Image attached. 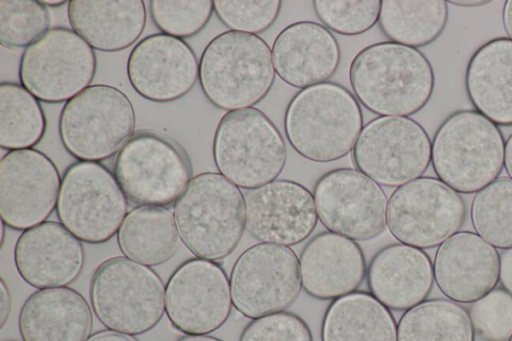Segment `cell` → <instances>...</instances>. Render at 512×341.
Returning <instances> with one entry per match:
<instances>
[{"label": "cell", "instance_id": "1", "mask_svg": "<svg viewBox=\"0 0 512 341\" xmlns=\"http://www.w3.org/2000/svg\"><path fill=\"white\" fill-rule=\"evenodd\" d=\"M349 81L354 96L379 116L408 117L422 110L435 86L433 67L418 49L383 41L353 58Z\"/></svg>", "mask_w": 512, "mask_h": 341}, {"label": "cell", "instance_id": "2", "mask_svg": "<svg viewBox=\"0 0 512 341\" xmlns=\"http://www.w3.org/2000/svg\"><path fill=\"white\" fill-rule=\"evenodd\" d=\"M362 128L358 100L346 87L332 81L299 90L284 114V132L291 147L317 163L345 157Z\"/></svg>", "mask_w": 512, "mask_h": 341}, {"label": "cell", "instance_id": "3", "mask_svg": "<svg viewBox=\"0 0 512 341\" xmlns=\"http://www.w3.org/2000/svg\"><path fill=\"white\" fill-rule=\"evenodd\" d=\"M180 240L196 257L217 261L229 256L246 229L245 197L219 172H203L189 181L174 203Z\"/></svg>", "mask_w": 512, "mask_h": 341}, {"label": "cell", "instance_id": "4", "mask_svg": "<svg viewBox=\"0 0 512 341\" xmlns=\"http://www.w3.org/2000/svg\"><path fill=\"white\" fill-rule=\"evenodd\" d=\"M198 79L215 107L227 112L253 107L275 81L271 49L256 34L222 32L204 48Z\"/></svg>", "mask_w": 512, "mask_h": 341}, {"label": "cell", "instance_id": "5", "mask_svg": "<svg viewBox=\"0 0 512 341\" xmlns=\"http://www.w3.org/2000/svg\"><path fill=\"white\" fill-rule=\"evenodd\" d=\"M505 140L498 126L475 110L448 115L436 130L431 163L438 179L462 194L496 180L504 166Z\"/></svg>", "mask_w": 512, "mask_h": 341}, {"label": "cell", "instance_id": "6", "mask_svg": "<svg viewBox=\"0 0 512 341\" xmlns=\"http://www.w3.org/2000/svg\"><path fill=\"white\" fill-rule=\"evenodd\" d=\"M212 153L219 173L247 191L276 180L287 160L281 132L263 111L254 107L222 116Z\"/></svg>", "mask_w": 512, "mask_h": 341}, {"label": "cell", "instance_id": "7", "mask_svg": "<svg viewBox=\"0 0 512 341\" xmlns=\"http://www.w3.org/2000/svg\"><path fill=\"white\" fill-rule=\"evenodd\" d=\"M90 302L97 319L107 329L140 335L162 319L165 286L151 267L126 257H113L95 270Z\"/></svg>", "mask_w": 512, "mask_h": 341}, {"label": "cell", "instance_id": "8", "mask_svg": "<svg viewBox=\"0 0 512 341\" xmlns=\"http://www.w3.org/2000/svg\"><path fill=\"white\" fill-rule=\"evenodd\" d=\"M135 122L134 107L121 90L96 84L64 104L58 131L64 148L73 157L100 162L112 157L130 139Z\"/></svg>", "mask_w": 512, "mask_h": 341}, {"label": "cell", "instance_id": "9", "mask_svg": "<svg viewBox=\"0 0 512 341\" xmlns=\"http://www.w3.org/2000/svg\"><path fill=\"white\" fill-rule=\"evenodd\" d=\"M113 174L126 199L138 206L175 203L192 179L183 148L170 137L150 130L137 131L121 147Z\"/></svg>", "mask_w": 512, "mask_h": 341}, {"label": "cell", "instance_id": "10", "mask_svg": "<svg viewBox=\"0 0 512 341\" xmlns=\"http://www.w3.org/2000/svg\"><path fill=\"white\" fill-rule=\"evenodd\" d=\"M56 213L81 242L100 244L117 234L127 215V199L107 167L78 161L63 174Z\"/></svg>", "mask_w": 512, "mask_h": 341}, {"label": "cell", "instance_id": "11", "mask_svg": "<svg viewBox=\"0 0 512 341\" xmlns=\"http://www.w3.org/2000/svg\"><path fill=\"white\" fill-rule=\"evenodd\" d=\"M432 141L410 117L379 116L367 122L352 149L358 171L379 185L399 187L422 177L431 163Z\"/></svg>", "mask_w": 512, "mask_h": 341}, {"label": "cell", "instance_id": "12", "mask_svg": "<svg viewBox=\"0 0 512 341\" xmlns=\"http://www.w3.org/2000/svg\"><path fill=\"white\" fill-rule=\"evenodd\" d=\"M461 195L433 177H419L397 187L386 208V226L400 243L419 249L440 245L466 219Z\"/></svg>", "mask_w": 512, "mask_h": 341}, {"label": "cell", "instance_id": "13", "mask_svg": "<svg viewBox=\"0 0 512 341\" xmlns=\"http://www.w3.org/2000/svg\"><path fill=\"white\" fill-rule=\"evenodd\" d=\"M96 67L95 52L83 38L55 27L24 50L19 80L40 101L67 102L90 86Z\"/></svg>", "mask_w": 512, "mask_h": 341}, {"label": "cell", "instance_id": "14", "mask_svg": "<svg viewBox=\"0 0 512 341\" xmlns=\"http://www.w3.org/2000/svg\"><path fill=\"white\" fill-rule=\"evenodd\" d=\"M229 282L232 304L243 316L285 311L302 289L299 258L288 246L257 243L239 255Z\"/></svg>", "mask_w": 512, "mask_h": 341}, {"label": "cell", "instance_id": "15", "mask_svg": "<svg viewBox=\"0 0 512 341\" xmlns=\"http://www.w3.org/2000/svg\"><path fill=\"white\" fill-rule=\"evenodd\" d=\"M313 196L318 219L330 232L367 241L385 230L386 194L357 169L336 168L324 173L314 185Z\"/></svg>", "mask_w": 512, "mask_h": 341}, {"label": "cell", "instance_id": "16", "mask_svg": "<svg viewBox=\"0 0 512 341\" xmlns=\"http://www.w3.org/2000/svg\"><path fill=\"white\" fill-rule=\"evenodd\" d=\"M230 282L216 262L192 258L182 263L165 286V312L185 335H208L228 320L232 310Z\"/></svg>", "mask_w": 512, "mask_h": 341}, {"label": "cell", "instance_id": "17", "mask_svg": "<svg viewBox=\"0 0 512 341\" xmlns=\"http://www.w3.org/2000/svg\"><path fill=\"white\" fill-rule=\"evenodd\" d=\"M61 180L43 152L8 151L0 160L1 221L22 231L45 222L57 205Z\"/></svg>", "mask_w": 512, "mask_h": 341}, {"label": "cell", "instance_id": "18", "mask_svg": "<svg viewBox=\"0 0 512 341\" xmlns=\"http://www.w3.org/2000/svg\"><path fill=\"white\" fill-rule=\"evenodd\" d=\"M244 197L246 229L262 243L297 245L317 226L313 193L296 181L276 179Z\"/></svg>", "mask_w": 512, "mask_h": 341}, {"label": "cell", "instance_id": "19", "mask_svg": "<svg viewBox=\"0 0 512 341\" xmlns=\"http://www.w3.org/2000/svg\"><path fill=\"white\" fill-rule=\"evenodd\" d=\"M127 76L143 98L158 103L173 102L194 87L199 62L184 40L156 33L134 46L127 60Z\"/></svg>", "mask_w": 512, "mask_h": 341}, {"label": "cell", "instance_id": "20", "mask_svg": "<svg viewBox=\"0 0 512 341\" xmlns=\"http://www.w3.org/2000/svg\"><path fill=\"white\" fill-rule=\"evenodd\" d=\"M439 290L457 303H473L499 282L500 255L477 233L458 231L442 242L433 262Z\"/></svg>", "mask_w": 512, "mask_h": 341}, {"label": "cell", "instance_id": "21", "mask_svg": "<svg viewBox=\"0 0 512 341\" xmlns=\"http://www.w3.org/2000/svg\"><path fill=\"white\" fill-rule=\"evenodd\" d=\"M20 277L37 289L65 287L84 265L81 241L60 222L45 221L23 231L14 247Z\"/></svg>", "mask_w": 512, "mask_h": 341}, {"label": "cell", "instance_id": "22", "mask_svg": "<svg viewBox=\"0 0 512 341\" xmlns=\"http://www.w3.org/2000/svg\"><path fill=\"white\" fill-rule=\"evenodd\" d=\"M271 53L278 77L300 90L326 82L341 60L340 45L333 33L318 22L306 20L283 28L274 39Z\"/></svg>", "mask_w": 512, "mask_h": 341}, {"label": "cell", "instance_id": "23", "mask_svg": "<svg viewBox=\"0 0 512 341\" xmlns=\"http://www.w3.org/2000/svg\"><path fill=\"white\" fill-rule=\"evenodd\" d=\"M299 263L302 288L319 300H335L357 291L367 274L365 256L356 241L330 231L306 243Z\"/></svg>", "mask_w": 512, "mask_h": 341}, {"label": "cell", "instance_id": "24", "mask_svg": "<svg viewBox=\"0 0 512 341\" xmlns=\"http://www.w3.org/2000/svg\"><path fill=\"white\" fill-rule=\"evenodd\" d=\"M366 276L370 294L397 311L425 301L434 283L429 256L422 249L402 243L381 248L372 257Z\"/></svg>", "mask_w": 512, "mask_h": 341}, {"label": "cell", "instance_id": "25", "mask_svg": "<svg viewBox=\"0 0 512 341\" xmlns=\"http://www.w3.org/2000/svg\"><path fill=\"white\" fill-rule=\"evenodd\" d=\"M18 327L23 341H85L90 336L92 313L75 289H39L22 305Z\"/></svg>", "mask_w": 512, "mask_h": 341}, {"label": "cell", "instance_id": "26", "mask_svg": "<svg viewBox=\"0 0 512 341\" xmlns=\"http://www.w3.org/2000/svg\"><path fill=\"white\" fill-rule=\"evenodd\" d=\"M465 89L474 110L497 126H512V40L493 38L471 56Z\"/></svg>", "mask_w": 512, "mask_h": 341}, {"label": "cell", "instance_id": "27", "mask_svg": "<svg viewBox=\"0 0 512 341\" xmlns=\"http://www.w3.org/2000/svg\"><path fill=\"white\" fill-rule=\"evenodd\" d=\"M67 15L73 31L93 49L103 52L128 48L146 25L142 0H72Z\"/></svg>", "mask_w": 512, "mask_h": 341}, {"label": "cell", "instance_id": "28", "mask_svg": "<svg viewBox=\"0 0 512 341\" xmlns=\"http://www.w3.org/2000/svg\"><path fill=\"white\" fill-rule=\"evenodd\" d=\"M321 341H397V325L390 309L373 295L355 291L328 306Z\"/></svg>", "mask_w": 512, "mask_h": 341}, {"label": "cell", "instance_id": "29", "mask_svg": "<svg viewBox=\"0 0 512 341\" xmlns=\"http://www.w3.org/2000/svg\"><path fill=\"white\" fill-rule=\"evenodd\" d=\"M117 243L126 258L149 267L163 264L180 243L174 215L163 207L138 206L125 216Z\"/></svg>", "mask_w": 512, "mask_h": 341}, {"label": "cell", "instance_id": "30", "mask_svg": "<svg viewBox=\"0 0 512 341\" xmlns=\"http://www.w3.org/2000/svg\"><path fill=\"white\" fill-rule=\"evenodd\" d=\"M448 2L443 0H384L378 19L389 41L412 48L434 42L448 22Z\"/></svg>", "mask_w": 512, "mask_h": 341}, {"label": "cell", "instance_id": "31", "mask_svg": "<svg viewBox=\"0 0 512 341\" xmlns=\"http://www.w3.org/2000/svg\"><path fill=\"white\" fill-rule=\"evenodd\" d=\"M468 311L449 299H430L406 310L397 324V341H474Z\"/></svg>", "mask_w": 512, "mask_h": 341}, {"label": "cell", "instance_id": "32", "mask_svg": "<svg viewBox=\"0 0 512 341\" xmlns=\"http://www.w3.org/2000/svg\"><path fill=\"white\" fill-rule=\"evenodd\" d=\"M46 131L39 100L22 85L0 84V146L13 151L37 145Z\"/></svg>", "mask_w": 512, "mask_h": 341}, {"label": "cell", "instance_id": "33", "mask_svg": "<svg viewBox=\"0 0 512 341\" xmlns=\"http://www.w3.org/2000/svg\"><path fill=\"white\" fill-rule=\"evenodd\" d=\"M470 214L473 228L486 242L512 248V179L497 178L476 192Z\"/></svg>", "mask_w": 512, "mask_h": 341}, {"label": "cell", "instance_id": "34", "mask_svg": "<svg viewBox=\"0 0 512 341\" xmlns=\"http://www.w3.org/2000/svg\"><path fill=\"white\" fill-rule=\"evenodd\" d=\"M46 6L36 0H0V43L16 49L28 47L49 31Z\"/></svg>", "mask_w": 512, "mask_h": 341}, {"label": "cell", "instance_id": "35", "mask_svg": "<svg viewBox=\"0 0 512 341\" xmlns=\"http://www.w3.org/2000/svg\"><path fill=\"white\" fill-rule=\"evenodd\" d=\"M149 10L161 33L183 40L196 35L207 25L214 5L210 0H152Z\"/></svg>", "mask_w": 512, "mask_h": 341}, {"label": "cell", "instance_id": "36", "mask_svg": "<svg viewBox=\"0 0 512 341\" xmlns=\"http://www.w3.org/2000/svg\"><path fill=\"white\" fill-rule=\"evenodd\" d=\"M313 9L327 29L340 35L363 34L378 23L381 1L379 0H316Z\"/></svg>", "mask_w": 512, "mask_h": 341}, {"label": "cell", "instance_id": "37", "mask_svg": "<svg viewBox=\"0 0 512 341\" xmlns=\"http://www.w3.org/2000/svg\"><path fill=\"white\" fill-rule=\"evenodd\" d=\"M468 314L482 340L508 341L512 336V295L504 288H494L471 303Z\"/></svg>", "mask_w": 512, "mask_h": 341}, {"label": "cell", "instance_id": "38", "mask_svg": "<svg viewBox=\"0 0 512 341\" xmlns=\"http://www.w3.org/2000/svg\"><path fill=\"white\" fill-rule=\"evenodd\" d=\"M214 12L232 31L258 34L269 29L278 18L279 0H216Z\"/></svg>", "mask_w": 512, "mask_h": 341}, {"label": "cell", "instance_id": "39", "mask_svg": "<svg viewBox=\"0 0 512 341\" xmlns=\"http://www.w3.org/2000/svg\"><path fill=\"white\" fill-rule=\"evenodd\" d=\"M239 341H313L308 324L297 314L282 311L252 319Z\"/></svg>", "mask_w": 512, "mask_h": 341}, {"label": "cell", "instance_id": "40", "mask_svg": "<svg viewBox=\"0 0 512 341\" xmlns=\"http://www.w3.org/2000/svg\"><path fill=\"white\" fill-rule=\"evenodd\" d=\"M499 281L503 288L512 295V248L500 255Z\"/></svg>", "mask_w": 512, "mask_h": 341}, {"label": "cell", "instance_id": "41", "mask_svg": "<svg viewBox=\"0 0 512 341\" xmlns=\"http://www.w3.org/2000/svg\"><path fill=\"white\" fill-rule=\"evenodd\" d=\"M85 341H138L134 336L113 330H101L91 334Z\"/></svg>", "mask_w": 512, "mask_h": 341}, {"label": "cell", "instance_id": "42", "mask_svg": "<svg viewBox=\"0 0 512 341\" xmlns=\"http://www.w3.org/2000/svg\"><path fill=\"white\" fill-rule=\"evenodd\" d=\"M11 298L3 279L0 280V328H3L10 313Z\"/></svg>", "mask_w": 512, "mask_h": 341}, {"label": "cell", "instance_id": "43", "mask_svg": "<svg viewBox=\"0 0 512 341\" xmlns=\"http://www.w3.org/2000/svg\"><path fill=\"white\" fill-rule=\"evenodd\" d=\"M502 23L506 35L512 40V0H507L504 3L502 10Z\"/></svg>", "mask_w": 512, "mask_h": 341}, {"label": "cell", "instance_id": "44", "mask_svg": "<svg viewBox=\"0 0 512 341\" xmlns=\"http://www.w3.org/2000/svg\"><path fill=\"white\" fill-rule=\"evenodd\" d=\"M504 167L506 172L512 179V134L505 141Z\"/></svg>", "mask_w": 512, "mask_h": 341}, {"label": "cell", "instance_id": "45", "mask_svg": "<svg viewBox=\"0 0 512 341\" xmlns=\"http://www.w3.org/2000/svg\"><path fill=\"white\" fill-rule=\"evenodd\" d=\"M491 1L489 0H456V1H448V3L460 6V7H478L489 4Z\"/></svg>", "mask_w": 512, "mask_h": 341}, {"label": "cell", "instance_id": "46", "mask_svg": "<svg viewBox=\"0 0 512 341\" xmlns=\"http://www.w3.org/2000/svg\"><path fill=\"white\" fill-rule=\"evenodd\" d=\"M176 341H223L219 338L209 335H185L177 339Z\"/></svg>", "mask_w": 512, "mask_h": 341}, {"label": "cell", "instance_id": "47", "mask_svg": "<svg viewBox=\"0 0 512 341\" xmlns=\"http://www.w3.org/2000/svg\"><path fill=\"white\" fill-rule=\"evenodd\" d=\"M45 6H50V7H58V6H62L66 3H68L67 1H58V0H46V1H41Z\"/></svg>", "mask_w": 512, "mask_h": 341}, {"label": "cell", "instance_id": "48", "mask_svg": "<svg viewBox=\"0 0 512 341\" xmlns=\"http://www.w3.org/2000/svg\"><path fill=\"white\" fill-rule=\"evenodd\" d=\"M5 223L1 221V246L4 243V236H5Z\"/></svg>", "mask_w": 512, "mask_h": 341}, {"label": "cell", "instance_id": "49", "mask_svg": "<svg viewBox=\"0 0 512 341\" xmlns=\"http://www.w3.org/2000/svg\"><path fill=\"white\" fill-rule=\"evenodd\" d=\"M508 341H512V336L509 338V340H508Z\"/></svg>", "mask_w": 512, "mask_h": 341}]
</instances>
